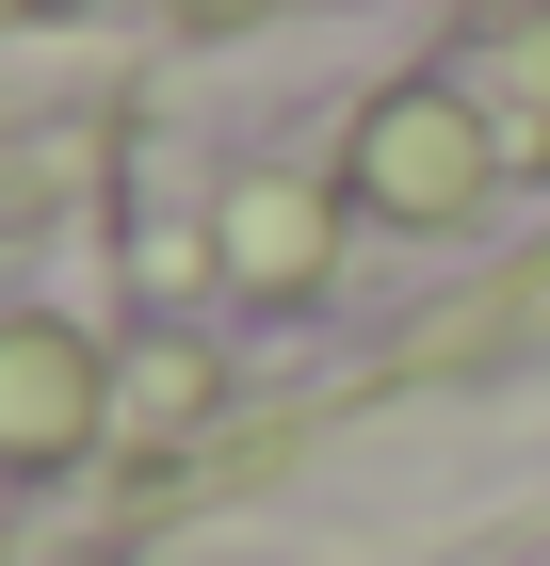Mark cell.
<instances>
[{"mask_svg":"<svg viewBox=\"0 0 550 566\" xmlns=\"http://www.w3.org/2000/svg\"><path fill=\"white\" fill-rule=\"evenodd\" d=\"M356 178H373L388 211H454L469 178H486V146H469V114H454V97H388V114H373V146H356Z\"/></svg>","mask_w":550,"mask_h":566,"instance_id":"obj_1","label":"cell"},{"mask_svg":"<svg viewBox=\"0 0 550 566\" xmlns=\"http://www.w3.org/2000/svg\"><path fill=\"white\" fill-rule=\"evenodd\" d=\"M227 243H243V275H292V260H308V195H243Z\"/></svg>","mask_w":550,"mask_h":566,"instance_id":"obj_3","label":"cell"},{"mask_svg":"<svg viewBox=\"0 0 550 566\" xmlns=\"http://www.w3.org/2000/svg\"><path fill=\"white\" fill-rule=\"evenodd\" d=\"M82 421H97V373H82V340L17 324V340H0V453H65Z\"/></svg>","mask_w":550,"mask_h":566,"instance_id":"obj_2","label":"cell"}]
</instances>
